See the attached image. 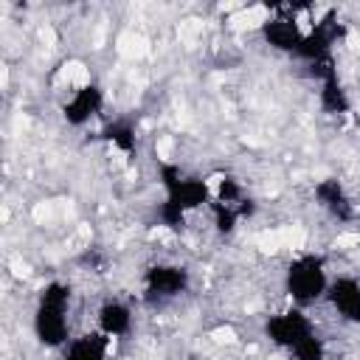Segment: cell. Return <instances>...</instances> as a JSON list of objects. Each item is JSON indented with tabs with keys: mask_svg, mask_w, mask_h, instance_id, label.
Returning <instances> with one entry per match:
<instances>
[{
	"mask_svg": "<svg viewBox=\"0 0 360 360\" xmlns=\"http://www.w3.org/2000/svg\"><path fill=\"white\" fill-rule=\"evenodd\" d=\"M160 188L163 197L158 205V219L169 231H180L194 211L208 208L214 200V186L197 174L183 172L177 163L160 166Z\"/></svg>",
	"mask_w": 360,
	"mask_h": 360,
	"instance_id": "obj_1",
	"label": "cell"
},
{
	"mask_svg": "<svg viewBox=\"0 0 360 360\" xmlns=\"http://www.w3.org/2000/svg\"><path fill=\"white\" fill-rule=\"evenodd\" d=\"M264 338L292 360H326L329 346L315 321L301 307H284L264 318Z\"/></svg>",
	"mask_w": 360,
	"mask_h": 360,
	"instance_id": "obj_2",
	"label": "cell"
},
{
	"mask_svg": "<svg viewBox=\"0 0 360 360\" xmlns=\"http://www.w3.org/2000/svg\"><path fill=\"white\" fill-rule=\"evenodd\" d=\"M31 332L39 346L62 352L73 340V287L62 278L48 281L31 309Z\"/></svg>",
	"mask_w": 360,
	"mask_h": 360,
	"instance_id": "obj_3",
	"label": "cell"
},
{
	"mask_svg": "<svg viewBox=\"0 0 360 360\" xmlns=\"http://www.w3.org/2000/svg\"><path fill=\"white\" fill-rule=\"evenodd\" d=\"M329 284H332V273H329V264L321 253L315 250H304V253H295L284 273H281V287H284V295L292 307H301V309H309L312 304H321L326 301V292H329Z\"/></svg>",
	"mask_w": 360,
	"mask_h": 360,
	"instance_id": "obj_4",
	"label": "cell"
},
{
	"mask_svg": "<svg viewBox=\"0 0 360 360\" xmlns=\"http://www.w3.org/2000/svg\"><path fill=\"white\" fill-rule=\"evenodd\" d=\"M191 287V273L177 262H155L141 276V298L149 307H166L186 295Z\"/></svg>",
	"mask_w": 360,
	"mask_h": 360,
	"instance_id": "obj_5",
	"label": "cell"
},
{
	"mask_svg": "<svg viewBox=\"0 0 360 360\" xmlns=\"http://www.w3.org/2000/svg\"><path fill=\"white\" fill-rule=\"evenodd\" d=\"M104 90H101V84H96V82H84V84H79V87H73L70 93H68V98L62 101V107H59V112H62V121L68 124V127H87L93 118H98L101 115V110H104Z\"/></svg>",
	"mask_w": 360,
	"mask_h": 360,
	"instance_id": "obj_6",
	"label": "cell"
},
{
	"mask_svg": "<svg viewBox=\"0 0 360 360\" xmlns=\"http://www.w3.org/2000/svg\"><path fill=\"white\" fill-rule=\"evenodd\" d=\"M304 34H307V28L301 25V20L295 17L292 8H281V11H276L273 17H267V20L262 22V37H264V42H267L273 51H281V53H290V56L298 51Z\"/></svg>",
	"mask_w": 360,
	"mask_h": 360,
	"instance_id": "obj_7",
	"label": "cell"
},
{
	"mask_svg": "<svg viewBox=\"0 0 360 360\" xmlns=\"http://www.w3.org/2000/svg\"><path fill=\"white\" fill-rule=\"evenodd\" d=\"M326 304L338 315V321H343L349 326H360V278L349 276V273L332 276Z\"/></svg>",
	"mask_w": 360,
	"mask_h": 360,
	"instance_id": "obj_8",
	"label": "cell"
},
{
	"mask_svg": "<svg viewBox=\"0 0 360 360\" xmlns=\"http://www.w3.org/2000/svg\"><path fill=\"white\" fill-rule=\"evenodd\" d=\"M93 329H98L101 335H107L112 343L115 340H124L135 329V312H132V307L124 298H104L96 307V326Z\"/></svg>",
	"mask_w": 360,
	"mask_h": 360,
	"instance_id": "obj_9",
	"label": "cell"
},
{
	"mask_svg": "<svg viewBox=\"0 0 360 360\" xmlns=\"http://www.w3.org/2000/svg\"><path fill=\"white\" fill-rule=\"evenodd\" d=\"M315 200L318 205L338 222H352L354 219V202L349 197V191L343 188V183L338 177H323L315 183Z\"/></svg>",
	"mask_w": 360,
	"mask_h": 360,
	"instance_id": "obj_10",
	"label": "cell"
},
{
	"mask_svg": "<svg viewBox=\"0 0 360 360\" xmlns=\"http://www.w3.org/2000/svg\"><path fill=\"white\" fill-rule=\"evenodd\" d=\"M110 352H112V340L98 329H87L73 335V340L62 349L59 360H110Z\"/></svg>",
	"mask_w": 360,
	"mask_h": 360,
	"instance_id": "obj_11",
	"label": "cell"
},
{
	"mask_svg": "<svg viewBox=\"0 0 360 360\" xmlns=\"http://www.w3.org/2000/svg\"><path fill=\"white\" fill-rule=\"evenodd\" d=\"M104 138H107L118 152H132V149H135V129H132V124H127V121L110 124V127L104 129Z\"/></svg>",
	"mask_w": 360,
	"mask_h": 360,
	"instance_id": "obj_12",
	"label": "cell"
}]
</instances>
